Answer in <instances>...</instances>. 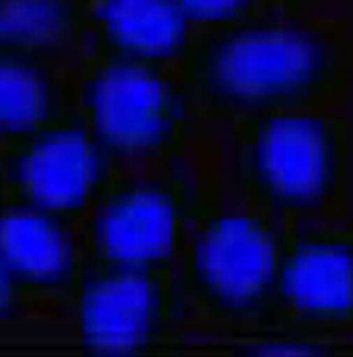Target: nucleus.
Wrapping results in <instances>:
<instances>
[{
	"mask_svg": "<svg viewBox=\"0 0 353 357\" xmlns=\"http://www.w3.org/2000/svg\"><path fill=\"white\" fill-rule=\"evenodd\" d=\"M73 109V88L57 61L0 48V136Z\"/></svg>",
	"mask_w": 353,
	"mask_h": 357,
	"instance_id": "9b49d317",
	"label": "nucleus"
},
{
	"mask_svg": "<svg viewBox=\"0 0 353 357\" xmlns=\"http://www.w3.org/2000/svg\"><path fill=\"white\" fill-rule=\"evenodd\" d=\"M270 2V6H283V8H291V6H295L297 2H301V0H268Z\"/></svg>",
	"mask_w": 353,
	"mask_h": 357,
	"instance_id": "2eb2a0df",
	"label": "nucleus"
},
{
	"mask_svg": "<svg viewBox=\"0 0 353 357\" xmlns=\"http://www.w3.org/2000/svg\"><path fill=\"white\" fill-rule=\"evenodd\" d=\"M195 31L243 21L270 6L268 0H178Z\"/></svg>",
	"mask_w": 353,
	"mask_h": 357,
	"instance_id": "ddd939ff",
	"label": "nucleus"
},
{
	"mask_svg": "<svg viewBox=\"0 0 353 357\" xmlns=\"http://www.w3.org/2000/svg\"><path fill=\"white\" fill-rule=\"evenodd\" d=\"M211 201L178 167L123 165L82 222L86 264L176 272L188 232Z\"/></svg>",
	"mask_w": 353,
	"mask_h": 357,
	"instance_id": "39448f33",
	"label": "nucleus"
},
{
	"mask_svg": "<svg viewBox=\"0 0 353 357\" xmlns=\"http://www.w3.org/2000/svg\"><path fill=\"white\" fill-rule=\"evenodd\" d=\"M0 266L29 303H69L86 268L82 224L0 201Z\"/></svg>",
	"mask_w": 353,
	"mask_h": 357,
	"instance_id": "1a4fd4ad",
	"label": "nucleus"
},
{
	"mask_svg": "<svg viewBox=\"0 0 353 357\" xmlns=\"http://www.w3.org/2000/svg\"><path fill=\"white\" fill-rule=\"evenodd\" d=\"M287 226L247 203L211 201L176 266L195 322L226 337L285 324L280 264Z\"/></svg>",
	"mask_w": 353,
	"mask_h": 357,
	"instance_id": "7ed1b4c3",
	"label": "nucleus"
},
{
	"mask_svg": "<svg viewBox=\"0 0 353 357\" xmlns=\"http://www.w3.org/2000/svg\"><path fill=\"white\" fill-rule=\"evenodd\" d=\"M280 303L285 324L337 339L352 337V224L314 220L287 226Z\"/></svg>",
	"mask_w": 353,
	"mask_h": 357,
	"instance_id": "6e6552de",
	"label": "nucleus"
},
{
	"mask_svg": "<svg viewBox=\"0 0 353 357\" xmlns=\"http://www.w3.org/2000/svg\"><path fill=\"white\" fill-rule=\"evenodd\" d=\"M73 109L121 165L176 159L201 115L180 67L92 52L73 84Z\"/></svg>",
	"mask_w": 353,
	"mask_h": 357,
	"instance_id": "20e7f679",
	"label": "nucleus"
},
{
	"mask_svg": "<svg viewBox=\"0 0 353 357\" xmlns=\"http://www.w3.org/2000/svg\"><path fill=\"white\" fill-rule=\"evenodd\" d=\"M195 33L178 0H86L92 54L180 67Z\"/></svg>",
	"mask_w": 353,
	"mask_h": 357,
	"instance_id": "9d476101",
	"label": "nucleus"
},
{
	"mask_svg": "<svg viewBox=\"0 0 353 357\" xmlns=\"http://www.w3.org/2000/svg\"><path fill=\"white\" fill-rule=\"evenodd\" d=\"M230 178L241 203L285 226L324 220L350 178L347 121L326 105L230 123Z\"/></svg>",
	"mask_w": 353,
	"mask_h": 357,
	"instance_id": "f03ea898",
	"label": "nucleus"
},
{
	"mask_svg": "<svg viewBox=\"0 0 353 357\" xmlns=\"http://www.w3.org/2000/svg\"><path fill=\"white\" fill-rule=\"evenodd\" d=\"M203 115L239 121L326 105L341 77L337 36L293 8L268 6L197 31L180 65Z\"/></svg>",
	"mask_w": 353,
	"mask_h": 357,
	"instance_id": "f257e3e1",
	"label": "nucleus"
},
{
	"mask_svg": "<svg viewBox=\"0 0 353 357\" xmlns=\"http://www.w3.org/2000/svg\"><path fill=\"white\" fill-rule=\"evenodd\" d=\"M86 40V0H0V48L57 61Z\"/></svg>",
	"mask_w": 353,
	"mask_h": 357,
	"instance_id": "f8f14e48",
	"label": "nucleus"
},
{
	"mask_svg": "<svg viewBox=\"0 0 353 357\" xmlns=\"http://www.w3.org/2000/svg\"><path fill=\"white\" fill-rule=\"evenodd\" d=\"M123 165L75 109L0 136V201L82 224Z\"/></svg>",
	"mask_w": 353,
	"mask_h": 357,
	"instance_id": "423d86ee",
	"label": "nucleus"
},
{
	"mask_svg": "<svg viewBox=\"0 0 353 357\" xmlns=\"http://www.w3.org/2000/svg\"><path fill=\"white\" fill-rule=\"evenodd\" d=\"M69 303L80 345L90 354H172L195 322L176 272L86 264Z\"/></svg>",
	"mask_w": 353,
	"mask_h": 357,
	"instance_id": "0eeeda50",
	"label": "nucleus"
},
{
	"mask_svg": "<svg viewBox=\"0 0 353 357\" xmlns=\"http://www.w3.org/2000/svg\"><path fill=\"white\" fill-rule=\"evenodd\" d=\"M27 305H31V303L21 295V291L15 287L10 276L0 266V322L19 318Z\"/></svg>",
	"mask_w": 353,
	"mask_h": 357,
	"instance_id": "4468645a",
	"label": "nucleus"
}]
</instances>
